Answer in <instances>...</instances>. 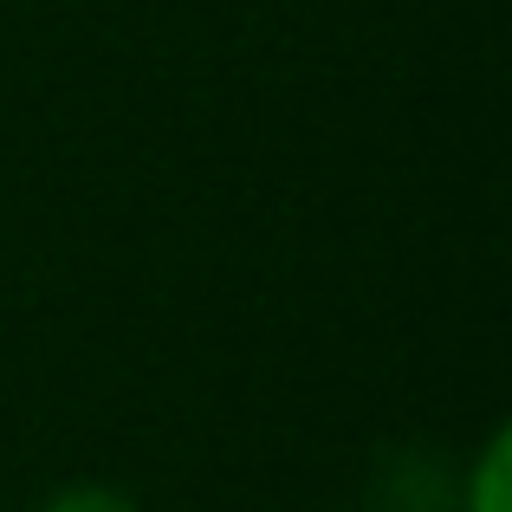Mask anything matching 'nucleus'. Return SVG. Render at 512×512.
I'll use <instances>...</instances> for the list:
<instances>
[{"label": "nucleus", "mask_w": 512, "mask_h": 512, "mask_svg": "<svg viewBox=\"0 0 512 512\" xmlns=\"http://www.w3.org/2000/svg\"><path fill=\"white\" fill-rule=\"evenodd\" d=\"M461 500H467L461 512H512V428H493L487 435V448H480Z\"/></svg>", "instance_id": "1"}, {"label": "nucleus", "mask_w": 512, "mask_h": 512, "mask_svg": "<svg viewBox=\"0 0 512 512\" xmlns=\"http://www.w3.org/2000/svg\"><path fill=\"white\" fill-rule=\"evenodd\" d=\"M39 512H143L130 493H117V487H98V480H85V487H65V493H52Z\"/></svg>", "instance_id": "2"}]
</instances>
